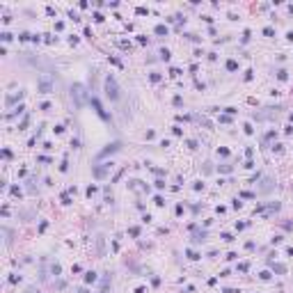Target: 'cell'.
Returning <instances> with one entry per match:
<instances>
[{
  "label": "cell",
  "mask_w": 293,
  "mask_h": 293,
  "mask_svg": "<svg viewBox=\"0 0 293 293\" xmlns=\"http://www.w3.org/2000/svg\"><path fill=\"white\" fill-rule=\"evenodd\" d=\"M105 94L110 96L112 101L119 99V87H117V80H115L112 76H108V80H105Z\"/></svg>",
  "instance_id": "cell-1"
},
{
  "label": "cell",
  "mask_w": 293,
  "mask_h": 293,
  "mask_svg": "<svg viewBox=\"0 0 293 293\" xmlns=\"http://www.w3.org/2000/svg\"><path fill=\"white\" fill-rule=\"evenodd\" d=\"M92 105H94V110L99 112V115H101V117H103V119H110V117H108V115H105V110H103V105L99 103V101H96V99H92Z\"/></svg>",
  "instance_id": "cell-2"
},
{
  "label": "cell",
  "mask_w": 293,
  "mask_h": 293,
  "mask_svg": "<svg viewBox=\"0 0 293 293\" xmlns=\"http://www.w3.org/2000/svg\"><path fill=\"white\" fill-rule=\"evenodd\" d=\"M51 89H53V87H51V83H48V80H41V83H39V92H41V94H48Z\"/></svg>",
  "instance_id": "cell-3"
},
{
  "label": "cell",
  "mask_w": 293,
  "mask_h": 293,
  "mask_svg": "<svg viewBox=\"0 0 293 293\" xmlns=\"http://www.w3.org/2000/svg\"><path fill=\"white\" fill-rule=\"evenodd\" d=\"M156 35H167V28L165 25H156Z\"/></svg>",
  "instance_id": "cell-4"
},
{
  "label": "cell",
  "mask_w": 293,
  "mask_h": 293,
  "mask_svg": "<svg viewBox=\"0 0 293 293\" xmlns=\"http://www.w3.org/2000/svg\"><path fill=\"white\" fill-rule=\"evenodd\" d=\"M236 67H238V64H236L234 60H229V62H227V69H229V71H236Z\"/></svg>",
  "instance_id": "cell-5"
},
{
  "label": "cell",
  "mask_w": 293,
  "mask_h": 293,
  "mask_svg": "<svg viewBox=\"0 0 293 293\" xmlns=\"http://www.w3.org/2000/svg\"><path fill=\"white\" fill-rule=\"evenodd\" d=\"M96 279V273H87L85 275V282H94Z\"/></svg>",
  "instance_id": "cell-6"
},
{
  "label": "cell",
  "mask_w": 293,
  "mask_h": 293,
  "mask_svg": "<svg viewBox=\"0 0 293 293\" xmlns=\"http://www.w3.org/2000/svg\"><path fill=\"white\" fill-rule=\"evenodd\" d=\"M160 57H163V60H170V51H167V48H163V51H160Z\"/></svg>",
  "instance_id": "cell-7"
}]
</instances>
